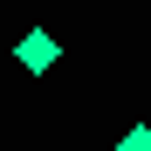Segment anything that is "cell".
<instances>
[{
	"label": "cell",
	"instance_id": "6da1fadb",
	"mask_svg": "<svg viewBox=\"0 0 151 151\" xmlns=\"http://www.w3.org/2000/svg\"><path fill=\"white\" fill-rule=\"evenodd\" d=\"M14 62L28 69V76H48V69L62 62V41L48 35V28H28V35H21V48H14Z\"/></svg>",
	"mask_w": 151,
	"mask_h": 151
},
{
	"label": "cell",
	"instance_id": "7a4b0ae2",
	"mask_svg": "<svg viewBox=\"0 0 151 151\" xmlns=\"http://www.w3.org/2000/svg\"><path fill=\"white\" fill-rule=\"evenodd\" d=\"M117 151H151V124H131V131L117 137Z\"/></svg>",
	"mask_w": 151,
	"mask_h": 151
}]
</instances>
